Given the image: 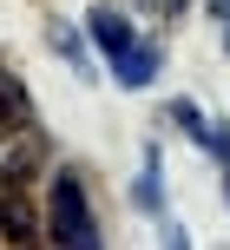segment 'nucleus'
Returning <instances> with one entry per match:
<instances>
[{
  "mask_svg": "<svg viewBox=\"0 0 230 250\" xmlns=\"http://www.w3.org/2000/svg\"><path fill=\"white\" fill-rule=\"evenodd\" d=\"M132 204H138L145 217H165V165H158V151H145V171H138V185H132Z\"/></svg>",
  "mask_w": 230,
  "mask_h": 250,
  "instance_id": "5",
  "label": "nucleus"
},
{
  "mask_svg": "<svg viewBox=\"0 0 230 250\" xmlns=\"http://www.w3.org/2000/svg\"><path fill=\"white\" fill-rule=\"evenodd\" d=\"M0 237H13V244L39 237V217H33V204L20 198V185H0Z\"/></svg>",
  "mask_w": 230,
  "mask_h": 250,
  "instance_id": "4",
  "label": "nucleus"
},
{
  "mask_svg": "<svg viewBox=\"0 0 230 250\" xmlns=\"http://www.w3.org/2000/svg\"><path fill=\"white\" fill-rule=\"evenodd\" d=\"M0 119H7V125H26V119H33V92H26L20 73H7V66H0Z\"/></svg>",
  "mask_w": 230,
  "mask_h": 250,
  "instance_id": "6",
  "label": "nucleus"
},
{
  "mask_svg": "<svg viewBox=\"0 0 230 250\" xmlns=\"http://www.w3.org/2000/svg\"><path fill=\"white\" fill-rule=\"evenodd\" d=\"M224 204H230V165H224Z\"/></svg>",
  "mask_w": 230,
  "mask_h": 250,
  "instance_id": "12",
  "label": "nucleus"
},
{
  "mask_svg": "<svg viewBox=\"0 0 230 250\" xmlns=\"http://www.w3.org/2000/svg\"><path fill=\"white\" fill-rule=\"evenodd\" d=\"M158 7H165L171 20H184V7H191V0H158Z\"/></svg>",
  "mask_w": 230,
  "mask_h": 250,
  "instance_id": "10",
  "label": "nucleus"
},
{
  "mask_svg": "<svg viewBox=\"0 0 230 250\" xmlns=\"http://www.w3.org/2000/svg\"><path fill=\"white\" fill-rule=\"evenodd\" d=\"M46 237L66 244V250H92V244H99V217H92V204H86L79 171H53V191H46Z\"/></svg>",
  "mask_w": 230,
  "mask_h": 250,
  "instance_id": "1",
  "label": "nucleus"
},
{
  "mask_svg": "<svg viewBox=\"0 0 230 250\" xmlns=\"http://www.w3.org/2000/svg\"><path fill=\"white\" fill-rule=\"evenodd\" d=\"M224 46H230V40H224Z\"/></svg>",
  "mask_w": 230,
  "mask_h": 250,
  "instance_id": "13",
  "label": "nucleus"
},
{
  "mask_svg": "<svg viewBox=\"0 0 230 250\" xmlns=\"http://www.w3.org/2000/svg\"><path fill=\"white\" fill-rule=\"evenodd\" d=\"M46 33H53V46H59V60H66V66H79V79H92V60H86V40H79L73 26H66V20H53Z\"/></svg>",
  "mask_w": 230,
  "mask_h": 250,
  "instance_id": "7",
  "label": "nucleus"
},
{
  "mask_svg": "<svg viewBox=\"0 0 230 250\" xmlns=\"http://www.w3.org/2000/svg\"><path fill=\"white\" fill-rule=\"evenodd\" d=\"M158 73H165V46H158V40H132V46L112 60V79H118V86H132V92L152 86Z\"/></svg>",
  "mask_w": 230,
  "mask_h": 250,
  "instance_id": "2",
  "label": "nucleus"
},
{
  "mask_svg": "<svg viewBox=\"0 0 230 250\" xmlns=\"http://www.w3.org/2000/svg\"><path fill=\"white\" fill-rule=\"evenodd\" d=\"M211 13H217V20H230V0H211Z\"/></svg>",
  "mask_w": 230,
  "mask_h": 250,
  "instance_id": "11",
  "label": "nucleus"
},
{
  "mask_svg": "<svg viewBox=\"0 0 230 250\" xmlns=\"http://www.w3.org/2000/svg\"><path fill=\"white\" fill-rule=\"evenodd\" d=\"M204 151H211L217 165H230V125H211V145H204Z\"/></svg>",
  "mask_w": 230,
  "mask_h": 250,
  "instance_id": "9",
  "label": "nucleus"
},
{
  "mask_svg": "<svg viewBox=\"0 0 230 250\" xmlns=\"http://www.w3.org/2000/svg\"><path fill=\"white\" fill-rule=\"evenodd\" d=\"M86 33H92V46H99L105 60H118V53L138 40V33H132V20H125L118 7H92V13H86Z\"/></svg>",
  "mask_w": 230,
  "mask_h": 250,
  "instance_id": "3",
  "label": "nucleus"
},
{
  "mask_svg": "<svg viewBox=\"0 0 230 250\" xmlns=\"http://www.w3.org/2000/svg\"><path fill=\"white\" fill-rule=\"evenodd\" d=\"M171 125H178L184 138H197V145H211V119L197 112V99H171Z\"/></svg>",
  "mask_w": 230,
  "mask_h": 250,
  "instance_id": "8",
  "label": "nucleus"
}]
</instances>
